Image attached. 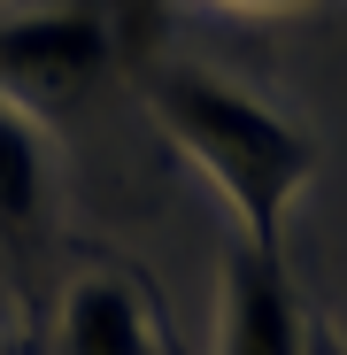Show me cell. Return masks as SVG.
Returning <instances> with one entry per match:
<instances>
[{
    "label": "cell",
    "instance_id": "cell-1",
    "mask_svg": "<svg viewBox=\"0 0 347 355\" xmlns=\"http://www.w3.org/2000/svg\"><path fill=\"white\" fill-rule=\"evenodd\" d=\"M147 101H154V124L178 139V155L231 201L240 240L278 248V232H285V216H294L309 170H317V139L285 108L255 101L247 85H231V78H216L201 62L154 70Z\"/></svg>",
    "mask_w": 347,
    "mask_h": 355
},
{
    "label": "cell",
    "instance_id": "cell-2",
    "mask_svg": "<svg viewBox=\"0 0 347 355\" xmlns=\"http://www.w3.org/2000/svg\"><path fill=\"white\" fill-rule=\"evenodd\" d=\"M116 31L100 8L62 0V8H16L0 16V101L16 108H70L108 78Z\"/></svg>",
    "mask_w": 347,
    "mask_h": 355
},
{
    "label": "cell",
    "instance_id": "cell-3",
    "mask_svg": "<svg viewBox=\"0 0 347 355\" xmlns=\"http://www.w3.org/2000/svg\"><path fill=\"white\" fill-rule=\"evenodd\" d=\"M216 355H309V317H301L294 270H285L278 248H255V240L231 248Z\"/></svg>",
    "mask_w": 347,
    "mask_h": 355
},
{
    "label": "cell",
    "instance_id": "cell-4",
    "mask_svg": "<svg viewBox=\"0 0 347 355\" xmlns=\"http://www.w3.org/2000/svg\"><path fill=\"white\" fill-rule=\"evenodd\" d=\"M54 209V155L39 116H24L16 101H0V248L31 255Z\"/></svg>",
    "mask_w": 347,
    "mask_h": 355
},
{
    "label": "cell",
    "instance_id": "cell-5",
    "mask_svg": "<svg viewBox=\"0 0 347 355\" xmlns=\"http://www.w3.org/2000/svg\"><path fill=\"white\" fill-rule=\"evenodd\" d=\"M62 355H154V332H147V302L132 278L116 270H85L70 293H62V324H54Z\"/></svg>",
    "mask_w": 347,
    "mask_h": 355
},
{
    "label": "cell",
    "instance_id": "cell-6",
    "mask_svg": "<svg viewBox=\"0 0 347 355\" xmlns=\"http://www.w3.org/2000/svg\"><path fill=\"white\" fill-rule=\"evenodd\" d=\"M224 8H255V16H285V8H309V0H224Z\"/></svg>",
    "mask_w": 347,
    "mask_h": 355
},
{
    "label": "cell",
    "instance_id": "cell-7",
    "mask_svg": "<svg viewBox=\"0 0 347 355\" xmlns=\"http://www.w3.org/2000/svg\"><path fill=\"white\" fill-rule=\"evenodd\" d=\"M309 355H347V340H339V332H324V324H309Z\"/></svg>",
    "mask_w": 347,
    "mask_h": 355
},
{
    "label": "cell",
    "instance_id": "cell-8",
    "mask_svg": "<svg viewBox=\"0 0 347 355\" xmlns=\"http://www.w3.org/2000/svg\"><path fill=\"white\" fill-rule=\"evenodd\" d=\"M0 355H8V347H0Z\"/></svg>",
    "mask_w": 347,
    "mask_h": 355
}]
</instances>
